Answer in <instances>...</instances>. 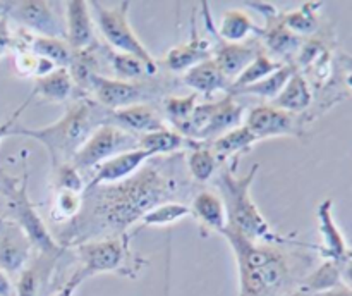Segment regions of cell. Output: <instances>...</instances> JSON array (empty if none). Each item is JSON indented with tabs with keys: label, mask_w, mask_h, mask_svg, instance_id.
<instances>
[{
	"label": "cell",
	"mask_w": 352,
	"mask_h": 296,
	"mask_svg": "<svg viewBox=\"0 0 352 296\" xmlns=\"http://www.w3.org/2000/svg\"><path fill=\"white\" fill-rule=\"evenodd\" d=\"M192 188L186 154L150 158L124 181L86 188L78 215L57 227V243L65 250L86 241L129 234L151 209L181 202Z\"/></svg>",
	"instance_id": "cell-1"
},
{
	"label": "cell",
	"mask_w": 352,
	"mask_h": 296,
	"mask_svg": "<svg viewBox=\"0 0 352 296\" xmlns=\"http://www.w3.org/2000/svg\"><path fill=\"white\" fill-rule=\"evenodd\" d=\"M220 236L226 237L236 257L237 296H282L291 291L299 262L305 258L299 251L291 250L292 244L258 243L229 226Z\"/></svg>",
	"instance_id": "cell-2"
},
{
	"label": "cell",
	"mask_w": 352,
	"mask_h": 296,
	"mask_svg": "<svg viewBox=\"0 0 352 296\" xmlns=\"http://www.w3.org/2000/svg\"><path fill=\"white\" fill-rule=\"evenodd\" d=\"M110 110L100 105L93 96H72L64 114L55 123L45 127H21L12 129V136H24L38 141L47 148L52 167L69 164L78 154L79 148L100 126L110 120Z\"/></svg>",
	"instance_id": "cell-3"
},
{
	"label": "cell",
	"mask_w": 352,
	"mask_h": 296,
	"mask_svg": "<svg viewBox=\"0 0 352 296\" xmlns=\"http://www.w3.org/2000/svg\"><path fill=\"white\" fill-rule=\"evenodd\" d=\"M237 165L227 164L217 174V188L227 212V226L239 231L248 240L270 244H299L291 236H282L270 226L251 196V186L260 172V164H253L248 174L237 176Z\"/></svg>",
	"instance_id": "cell-4"
},
{
	"label": "cell",
	"mask_w": 352,
	"mask_h": 296,
	"mask_svg": "<svg viewBox=\"0 0 352 296\" xmlns=\"http://www.w3.org/2000/svg\"><path fill=\"white\" fill-rule=\"evenodd\" d=\"M133 234H124L117 237H105V240H93L86 243L76 244V258L79 262L78 271L74 272L79 281L98 274L126 275V277H138L143 267H146L148 260L133 251L131 240Z\"/></svg>",
	"instance_id": "cell-5"
},
{
	"label": "cell",
	"mask_w": 352,
	"mask_h": 296,
	"mask_svg": "<svg viewBox=\"0 0 352 296\" xmlns=\"http://www.w3.org/2000/svg\"><path fill=\"white\" fill-rule=\"evenodd\" d=\"M0 196L6 209V213L0 217L16 222L31 241L33 248H36L38 253L60 257L64 248L52 236L50 229L28 195V174H24L23 178H14L0 169Z\"/></svg>",
	"instance_id": "cell-6"
},
{
	"label": "cell",
	"mask_w": 352,
	"mask_h": 296,
	"mask_svg": "<svg viewBox=\"0 0 352 296\" xmlns=\"http://www.w3.org/2000/svg\"><path fill=\"white\" fill-rule=\"evenodd\" d=\"M89 7H91L93 19L96 21V26H98L100 33H102L109 48L124 52V54L136 55L155 74H158L157 61H155L153 55L144 47L143 41L140 40V36L134 33L133 26H131V2L126 0V2L116 3V6H105V3L95 0V2L89 3Z\"/></svg>",
	"instance_id": "cell-7"
},
{
	"label": "cell",
	"mask_w": 352,
	"mask_h": 296,
	"mask_svg": "<svg viewBox=\"0 0 352 296\" xmlns=\"http://www.w3.org/2000/svg\"><path fill=\"white\" fill-rule=\"evenodd\" d=\"M160 83L151 81L150 78L140 81H124L105 74H95L89 81V96L113 112L134 103H153V100L162 98L164 85Z\"/></svg>",
	"instance_id": "cell-8"
},
{
	"label": "cell",
	"mask_w": 352,
	"mask_h": 296,
	"mask_svg": "<svg viewBox=\"0 0 352 296\" xmlns=\"http://www.w3.org/2000/svg\"><path fill=\"white\" fill-rule=\"evenodd\" d=\"M138 143H140L138 134L129 133L113 123H107L88 138V141L74 155L71 164L79 172L86 169H96L116 155L136 150Z\"/></svg>",
	"instance_id": "cell-9"
},
{
	"label": "cell",
	"mask_w": 352,
	"mask_h": 296,
	"mask_svg": "<svg viewBox=\"0 0 352 296\" xmlns=\"http://www.w3.org/2000/svg\"><path fill=\"white\" fill-rule=\"evenodd\" d=\"M7 17L38 36H54L65 40L64 3L48 2V0H21L9 2Z\"/></svg>",
	"instance_id": "cell-10"
},
{
	"label": "cell",
	"mask_w": 352,
	"mask_h": 296,
	"mask_svg": "<svg viewBox=\"0 0 352 296\" xmlns=\"http://www.w3.org/2000/svg\"><path fill=\"white\" fill-rule=\"evenodd\" d=\"M248 7L256 10L265 19V26L260 28L261 43L263 50L270 55L274 61L282 64H294L299 50H301L305 38L292 33L282 21V12H278L277 7L265 2H251Z\"/></svg>",
	"instance_id": "cell-11"
},
{
	"label": "cell",
	"mask_w": 352,
	"mask_h": 296,
	"mask_svg": "<svg viewBox=\"0 0 352 296\" xmlns=\"http://www.w3.org/2000/svg\"><path fill=\"white\" fill-rule=\"evenodd\" d=\"M305 116L291 114L272 103H260L251 107L244 117V126L258 138V141L278 136L299 138L305 133Z\"/></svg>",
	"instance_id": "cell-12"
},
{
	"label": "cell",
	"mask_w": 352,
	"mask_h": 296,
	"mask_svg": "<svg viewBox=\"0 0 352 296\" xmlns=\"http://www.w3.org/2000/svg\"><path fill=\"white\" fill-rule=\"evenodd\" d=\"M203 16H205V24L208 26V30L212 31V12H210L208 3L203 2ZM215 34V33H213ZM215 38L219 41L213 47V55L212 59L215 61V64L219 65V69L222 71V74L232 85L234 79L248 67L251 61L256 57L258 50H260V45L256 43H229V41L220 40L215 34Z\"/></svg>",
	"instance_id": "cell-13"
},
{
	"label": "cell",
	"mask_w": 352,
	"mask_h": 296,
	"mask_svg": "<svg viewBox=\"0 0 352 296\" xmlns=\"http://www.w3.org/2000/svg\"><path fill=\"white\" fill-rule=\"evenodd\" d=\"M33 244L16 222L0 217V268L7 275H16L31 260Z\"/></svg>",
	"instance_id": "cell-14"
},
{
	"label": "cell",
	"mask_w": 352,
	"mask_h": 296,
	"mask_svg": "<svg viewBox=\"0 0 352 296\" xmlns=\"http://www.w3.org/2000/svg\"><path fill=\"white\" fill-rule=\"evenodd\" d=\"M65 19V41L72 52L88 48L96 41L95 38V19H93L91 7L85 0H69L64 3Z\"/></svg>",
	"instance_id": "cell-15"
},
{
	"label": "cell",
	"mask_w": 352,
	"mask_h": 296,
	"mask_svg": "<svg viewBox=\"0 0 352 296\" xmlns=\"http://www.w3.org/2000/svg\"><path fill=\"white\" fill-rule=\"evenodd\" d=\"M150 158L153 157H151L148 151L141 150V148L116 155V157L109 158V160H105L102 165L96 167L95 174L91 176V179H89L88 182H86V188H93V186L102 184H113V182L124 181V179L136 174Z\"/></svg>",
	"instance_id": "cell-16"
},
{
	"label": "cell",
	"mask_w": 352,
	"mask_h": 296,
	"mask_svg": "<svg viewBox=\"0 0 352 296\" xmlns=\"http://www.w3.org/2000/svg\"><path fill=\"white\" fill-rule=\"evenodd\" d=\"M244 117H246V107L236 100V96L226 93V96L213 102L212 116H210L208 124L199 134L201 143H212L217 138L223 136L229 131L243 126Z\"/></svg>",
	"instance_id": "cell-17"
},
{
	"label": "cell",
	"mask_w": 352,
	"mask_h": 296,
	"mask_svg": "<svg viewBox=\"0 0 352 296\" xmlns=\"http://www.w3.org/2000/svg\"><path fill=\"white\" fill-rule=\"evenodd\" d=\"M316 217H318V229L322 234V244L318 246L320 255L323 260H333L340 264L351 248L347 246L346 237L336 222L332 198H327L320 203Z\"/></svg>",
	"instance_id": "cell-18"
},
{
	"label": "cell",
	"mask_w": 352,
	"mask_h": 296,
	"mask_svg": "<svg viewBox=\"0 0 352 296\" xmlns=\"http://www.w3.org/2000/svg\"><path fill=\"white\" fill-rule=\"evenodd\" d=\"M110 120L138 136L167 127L155 103H134L124 109H117L110 114Z\"/></svg>",
	"instance_id": "cell-19"
},
{
	"label": "cell",
	"mask_w": 352,
	"mask_h": 296,
	"mask_svg": "<svg viewBox=\"0 0 352 296\" xmlns=\"http://www.w3.org/2000/svg\"><path fill=\"white\" fill-rule=\"evenodd\" d=\"M213 47L208 40L201 38L196 30L195 17L191 21V36L184 43H179L172 47L170 50L165 54L164 65L172 72H186L191 69L192 65L199 64V62L212 59Z\"/></svg>",
	"instance_id": "cell-20"
},
{
	"label": "cell",
	"mask_w": 352,
	"mask_h": 296,
	"mask_svg": "<svg viewBox=\"0 0 352 296\" xmlns=\"http://www.w3.org/2000/svg\"><path fill=\"white\" fill-rule=\"evenodd\" d=\"M189 209H191V217H195L201 227V236L203 234L206 236L208 233L222 234L227 227V212L219 193L199 189L191 198Z\"/></svg>",
	"instance_id": "cell-21"
},
{
	"label": "cell",
	"mask_w": 352,
	"mask_h": 296,
	"mask_svg": "<svg viewBox=\"0 0 352 296\" xmlns=\"http://www.w3.org/2000/svg\"><path fill=\"white\" fill-rule=\"evenodd\" d=\"M201 145V141L182 136L181 133L170 129V127H164L160 131L141 134L138 148L148 151L151 157H167V155L188 154V151L195 150Z\"/></svg>",
	"instance_id": "cell-22"
},
{
	"label": "cell",
	"mask_w": 352,
	"mask_h": 296,
	"mask_svg": "<svg viewBox=\"0 0 352 296\" xmlns=\"http://www.w3.org/2000/svg\"><path fill=\"white\" fill-rule=\"evenodd\" d=\"M313 100H315V93H313L311 83L301 71L296 69L282 88V92L270 103L291 114L305 116L311 110Z\"/></svg>",
	"instance_id": "cell-23"
},
{
	"label": "cell",
	"mask_w": 352,
	"mask_h": 296,
	"mask_svg": "<svg viewBox=\"0 0 352 296\" xmlns=\"http://www.w3.org/2000/svg\"><path fill=\"white\" fill-rule=\"evenodd\" d=\"M57 258L58 257L38 253L33 260L28 262L26 267L17 274L14 296H41Z\"/></svg>",
	"instance_id": "cell-24"
},
{
	"label": "cell",
	"mask_w": 352,
	"mask_h": 296,
	"mask_svg": "<svg viewBox=\"0 0 352 296\" xmlns=\"http://www.w3.org/2000/svg\"><path fill=\"white\" fill-rule=\"evenodd\" d=\"M182 81L186 86L195 89L196 95H203L206 98L217 92L229 93L230 89V81L222 74L213 59H206L188 69L182 76Z\"/></svg>",
	"instance_id": "cell-25"
},
{
	"label": "cell",
	"mask_w": 352,
	"mask_h": 296,
	"mask_svg": "<svg viewBox=\"0 0 352 296\" xmlns=\"http://www.w3.org/2000/svg\"><path fill=\"white\" fill-rule=\"evenodd\" d=\"M76 85L72 81V76L67 67H57L48 74L41 76V78L34 79L33 92L30 93L31 96H40L45 102L52 103H62L72 100L74 95Z\"/></svg>",
	"instance_id": "cell-26"
},
{
	"label": "cell",
	"mask_w": 352,
	"mask_h": 296,
	"mask_svg": "<svg viewBox=\"0 0 352 296\" xmlns=\"http://www.w3.org/2000/svg\"><path fill=\"white\" fill-rule=\"evenodd\" d=\"M256 143H258V138L254 136V134L243 124V126L229 131V133L217 138L215 141H212V143L208 145L213 150V154L217 155L220 164L229 162V164L237 165L241 155L248 154V151H250Z\"/></svg>",
	"instance_id": "cell-27"
},
{
	"label": "cell",
	"mask_w": 352,
	"mask_h": 296,
	"mask_svg": "<svg viewBox=\"0 0 352 296\" xmlns=\"http://www.w3.org/2000/svg\"><path fill=\"white\" fill-rule=\"evenodd\" d=\"M26 43L16 45L17 50H30L36 57L52 62L55 67H67L71 62L72 50L64 38L38 36L26 31Z\"/></svg>",
	"instance_id": "cell-28"
},
{
	"label": "cell",
	"mask_w": 352,
	"mask_h": 296,
	"mask_svg": "<svg viewBox=\"0 0 352 296\" xmlns=\"http://www.w3.org/2000/svg\"><path fill=\"white\" fill-rule=\"evenodd\" d=\"M212 30L220 40L229 41V43H244V40H248L251 33H260L258 24L243 9L226 10L220 17L219 26H213L212 21Z\"/></svg>",
	"instance_id": "cell-29"
},
{
	"label": "cell",
	"mask_w": 352,
	"mask_h": 296,
	"mask_svg": "<svg viewBox=\"0 0 352 296\" xmlns=\"http://www.w3.org/2000/svg\"><path fill=\"white\" fill-rule=\"evenodd\" d=\"M105 61L113 71V78L124 79V81H140V79L157 76L136 55L112 50L109 47H105Z\"/></svg>",
	"instance_id": "cell-30"
},
{
	"label": "cell",
	"mask_w": 352,
	"mask_h": 296,
	"mask_svg": "<svg viewBox=\"0 0 352 296\" xmlns=\"http://www.w3.org/2000/svg\"><path fill=\"white\" fill-rule=\"evenodd\" d=\"M342 284V275H340V264L333 260H323L316 265L311 272L305 275L299 282V288L308 295H318V293L329 291Z\"/></svg>",
	"instance_id": "cell-31"
},
{
	"label": "cell",
	"mask_w": 352,
	"mask_h": 296,
	"mask_svg": "<svg viewBox=\"0 0 352 296\" xmlns=\"http://www.w3.org/2000/svg\"><path fill=\"white\" fill-rule=\"evenodd\" d=\"M220 162L208 143L186 154V169L195 182H208L219 172Z\"/></svg>",
	"instance_id": "cell-32"
},
{
	"label": "cell",
	"mask_w": 352,
	"mask_h": 296,
	"mask_svg": "<svg viewBox=\"0 0 352 296\" xmlns=\"http://www.w3.org/2000/svg\"><path fill=\"white\" fill-rule=\"evenodd\" d=\"M294 71H296L294 64H282L277 71L268 74L267 78L254 83V85L239 89V92L234 93L232 96L250 95V96H258V98L261 100H270L272 102V100H275V96L282 92V88H284L285 83L289 81V78H291Z\"/></svg>",
	"instance_id": "cell-33"
},
{
	"label": "cell",
	"mask_w": 352,
	"mask_h": 296,
	"mask_svg": "<svg viewBox=\"0 0 352 296\" xmlns=\"http://www.w3.org/2000/svg\"><path fill=\"white\" fill-rule=\"evenodd\" d=\"M280 65H282V62L274 61V59H272L270 55L263 50V48H260L256 54V57H254L253 61L248 64V67L244 69V71L241 72V74L232 81V85H230V89H229V95H234V93L239 92V89H243V88H246V86H251V85H254V83L261 81V79L267 78L268 74H272L274 71H277Z\"/></svg>",
	"instance_id": "cell-34"
},
{
	"label": "cell",
	"mask_w": 352,
	"mask_h": 296,
	"mask_svg": "<svg viewBox=\"0 0 352 296\" xmlns=\"http://www.w3.org/2000/svg\"><path fill=\"white\" fill-rule=\"evenodd\" d=\"M323 3H302L301 7L289 12H282V21L292 33L305 38L306 34H311L318 30V10Z\"/></svg>",
	"instance_id": "cell-35"
},
{
	"label": "cell",
	"mask_w": 352,
	"mask_h": 296,
	"mask_svg": "<svg viewBox=\"0 0 352 296\" xmlns=\"http://www.w3.org/2000/svg\"><path fill=\"white\" fill-rule=\"evenodd\" d=\"M191 217V209L184 202H165L151 209L141 219V227H165Z\"/></svg>",
	"instance_id": "cell-36"
},
{
	"label": "cell",
	"mask_w": 352,
	"mask_h": 296,
	"mask_svg": "<svg viewBox=\"0 0 352 296\" xmlns=\"http://www.w3.org/2000/svg\"><path fill=\"white\" fill-rule=\"evenodd\" d=\"M198 105V95L191 93V95L175 96L167 95L162 98V107H164V114L167 117L168 123L174 126V129L191 117L192 110Z\"/></svg>",
	"instance_id": "cell-37"
},
{
	"label": "cell",
	"mask_w": 352,
	"mask_h": 296,
	"mask_svg": "<svg viewBox=\"0 0 352 296\" xmlns=\"http://www.w3.org/2000/svg\"><path fill=\"white\" fill-rule=\"evenodd\" d=\"M52 188L54 191L85 193L86 184L82 181L81 172L69 162V164L52 167Z\"/></svg>",
	"instance_id": "cell-38"
},
{
	"label": "cell",
	"mask_w": 352,
	"mask_h": 296,
	"mask_svg": "<svg viewBox=\"0 0 352 296\" xmlns=\"http://www.w3.org/2000/svg\"><path fill=\"white\" fill-rule=\"evenodd\" d=\"M82 193L74 191H55L54 196V209H52V217L58 224H65L74 219L81 210Z\"/></svg>",
	"instance_id": "cell-39"
},
{
	"label": "cell",
	"mask_w": 352,
	"mask_h": 296,
	"mask_svg": "<svg viewBox=\"0 0 352 296\" xmlns=\"http://www.w3.org/2000/svg\"><path fill=\"white\" fill-rule=\"evenodd\" d=\"M31 100H33V96L30 95L26 100H24L23 103H21L19 107H17L16 110H14L12 114H10L9 117H7V120H3V123L0 124V141H2L6 136H10V133H12V129L17 126V119H19V117H21V114H23V110L26 109L28 105H30Z\"/></svg>",
	"instance_id": "cell-40"
},
{
	"label": "cell",
	"mask_w": 352,
	"mask_h": 296,
	"mask_svg": "<svg viewBox=\"0 0 352 296\" xmlns=\"http://www.w3.org/2000/svg\"><path fill=\"white\" fill-rule=\"evenodd\" d=\"M14 47V36L12 31L9 28V17H0V59Z\"/></svg>",
	"instance_id": "cell-41"
},
{
	"label": "cell",
	"mask_w": 352,
	"mask_h": 296,
	"mask_svg": "<svg viewBox=\"0 0 352 296\" xmlns=\"http://www.w3.org/2000/svg\"><path fill=\"white\" fill-rule=\"evenodd\" d=\"M340 275H342V284L352 288V250L347 251L346 258L340 262Z\"/></svg>",
	"instance_id": "cell-42"
},
{
	"label": "cell",
	"mask_w": 352,
	"mask_h": 296,
	"mask_svg": "<svg viewBox=\"0 0 352 296\" xmlns=\"http://www.w3.org/2000/svg\"><path fill=\"white\" fill-rule=\"evenodd\" d=\"M79 284H81V281L72 274L71 277L67 279V282H65L60 289H57V293H55L54 296H74L76 289H78Z\"/></svg>",
	"instance_id": "cell-43"
},
{
	"label": "cell",
	"mask_w": 352,
	"mask_h": 296,
	"mask_svg": "<svg viewBox=\"0 0 352 296\" xmlns=\"http://www.w3.org/2000/svg\"><path fill=\"white\" fill-rule=\"evenodd\" d=\"M0 296H14L12 281L2 268H0Z\"/></svg>",
	"instance_id": "cell-44"
},
{
	"label": "cell",
	"mask_w": 352,
	"mask_h": 296,
	"mask_svg": "<svg viewBox=\"0 0 352 296\" xmlns=\"http://www.w3.org/2000/svg\"><path fill=\"white\" fill-rule=\"evenodd\" d=\"M313 296H352V288L351 286L340 284V286H337V288L329 289V291L318 293V295H313Z\"/></svg>",
	"instance_id": "cell-45"
},
{
	"label": "cell",
	"mask_w": 352,
	"mask_h": 296,
	"mask_svg": "<svg viewBox=\"0 0 352 296\" xmlns=\"http://www.w3.org/2000/svg\"><path fill=\"white\" fill-rule=\"evenodd\" d=\"M282 296H311V295H308V293L302 291V289L299 288V286H296V288H292L291 291H287V293H285V295H282Z\"/></svg>",
	"instance_id": "cell-46"
},
{
	"label": "cell",
	"mask_w": 352,
	"mask_h": 296,
	"mask_svg": "<svg viewBox=\"0 0 352 296\" xmlns=\"http://www.w3.org/2000/svg\"><path fill=\"white\" fill-rule=\"evenodd\" d=\"M7 9H9V2H0V17L7 16Z\"/></svg>",
	"instance_id": "cell-47"
}]
</instances>
